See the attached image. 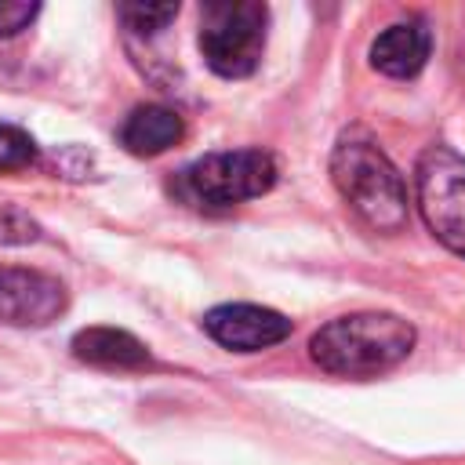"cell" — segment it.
I'll return each mask as SVG.
<instances>
[{"instance_id":"6","label":"cell","mask_w":465,"mask_h":465,"mask_svg":"<svg viewBox=\"0 0 465 465\" xmlns=\"http://www.w3.org/2000/svg\"><path fill=\"white\" fill-rule=\"evenodd\" d=\"M69 305L65 283L40 269L0 265V323L7 327H47Z\"/></svg>"},{"instance_id":"8","label":"cell","mask_w":465,"mask_h":465,"mask_svg":"<svg viewBox=\"0 0 465 465\" xmlns=\"http://www.w3.org/2000/svg\"><path fill=\"white\" fill-rule=\"evenodd\" d=\"M432 51V33L421 18H407V22H392L385 25L374 44H371V65L385 76L407 80L414 73H421V65L429 62Z\"/></svg>"},{"instance_id":"3","label":"cell","mask_w":465,"mask_h":465,"mask_svg":"<svg viewBox=\"0 0 465 465\" xmlns=\"http://www.w3.org/2000/svg\"><path fill=\"white\" fill-rule=\"evenodd\" d=\"M276 185V160L265 149H229V153H207L193 160L174 189L193 207L225 211L243 200H254Z\"/></svg>"},{"instance_id":"12","label":"cell","mask_w":465,"mask_h":465,"mask_svg":"<svg viewBox=\"0 0 465 465\" xmlns=\"http://www.w3.org/2000/svg\"><path fill=\"white\" fill-rule=\"evenodd\" d=\"M178 15V4H124L120 18L134 33H160Z\"/></svg>"},{"instance_id":"4","label":"cell","mask_w":465,"mask_h":465,"mask_svg":"<svg viewBox=\"0 0 465 465\" xmlns=\"http://www.w3.org/2000/svg\"><path fill=\"white\" fill-rule=\"evenodd\" d=\"M269 11L254 0H218L200 11V51L203 62L225 76H251L265 51Z\"/></svg>"},{"instance_id":"5","label":"cell","mask_w":465,"mask_h":465,"mask_svg":"<svg viewBox=\"0 0 465 465\" xmlns=\"http://www.w3.org/2000/svg\"><path fill=\"white\" fill-rule=\"evenodd\" d=\"M414 196L429 232L454 254H465V156L429 145L414 167Z\"/></svg>"},{"instance_id":"11","label":"cell","mask_w":465,"mask_h":465,"mask_svg":"<svg viewBox=\"0 0 465 465\" xmlns=\"http://www.w3.org/2000/svg\"><path fill=\"white\" fill-rule=\"evenodd\" d=\"M33 160H36V142L29 138V131H22L15 124H0V174L22 171Z\"/></svg>"},{"instance_id":"9","label":"cell","mask_w":465,"mask_h":465,"mask_svg":"<svg viewBox=\"0 0 465 465\" xmlns=\"http://www.w3.org/2000/svg\"><path fill=\"white\" fill-rule=\"evenodd\" d=\"M185 134L182 116L171 105H138L120 127V145L134 156H160L171 145H178Z\"/></svg>"},{"instance_id":"2","label":"cell","mask_w":465,"mask_h":465,"mask_svg":"<svg viewBox=\"0 0 465 465\" xmlns=\"http://www.w3.org/2000/svg\"><path fill=\"white\" fill-rule=\"evenodd\" d=\"M331 178L341 200L378 232H396L407 225V189L392 160L363 131L338 138L331 153Z\"/></svg>"},{"instance_id":"10","label":"cell","mask_w":465,"mask_h":465,"mask_svg":"<svg viewBox=\"0 0 465 465\" xmlns=\"http://www.w3.org/2000/svg\"><path fill=\"white\" fill-rule=\"evenodd\" d=\"M73 352L84 363L116 367V371H131V367H145L149 363V349L134 334H127L120 327H84V331H76Z\"/></svg>"},{"instance_id":"1","label":"cell","mask_w":465,"mask_h":465,"mask_svg":"<svg viewBox=\"0 0 465 465\" xmlns=\"http://www.w3.org/2000/svg\"><path fill=\"white\" fill-rule=\"evenodd\" d=\"M414 327L396 312H349L309 338L316 367L338 378H374L403 363L414 349Z\"/></svg>"},{"instance_id":"7","label":"cell","mask_w":465,"mask_h":465,"mask_svg":"<svg viewBox=\"0 0 465 465\" xmlns=\"http://www.w3.org/2000/svg\"><path fill=\"white\" fill-rule=\"evenodd\" d=\"M203 331L232 352H262L291 334V320L276 309L236 302V305H214L203 316Z\"/></svg>"},{"instance_id":"13","label":"cell","mask_w":465,"mask_h":465,"mask_svg":"<svg viewBox=\"0 0 465 465\" xmlns=\"http://www.w3.org/2000/svg\"><path fill=\"white\" fill-rule=\"evenodd\" d=\"M40 236V225L15 211V207H0V243H33Z\"/></svg>"},{"instance_id":"14","label":"cell","mask_w":465,"mask_h":465,"mask_svg":"<svg viewBox=\"0 0 465 465\" xmlns=\"http://www.w3.org/2000/svg\"><path fill=\"white\" fill-rule=\"evenodd\" d=\"M36 4H22V0H0V36H15L22 33L33 18H36Z\"/></svg>"}]
</instances>
